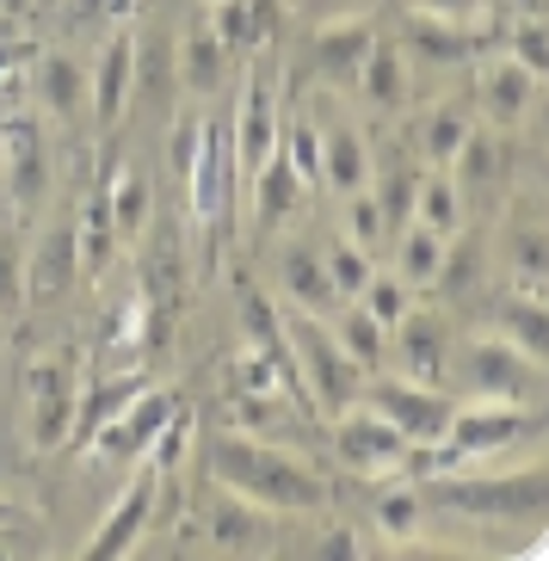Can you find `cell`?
<instances>
[{
    "instance_id": "6da1fadb",
    "label": "cell",
    "mask_w": 549,
    "mask_h": 561,
    "mask_svg": "<svg viewBox=\"0 0 549 561\" xmlns=\"http://www.w3.org/2000/svg\"><path fill=\"white\" fill-rule=\"evenodd\" d=\"M204 469L217 488L260 500L266 512H321L328 506V481L309 457H297L278 438H253V432H217L204 445Z\"/></svg>"
},
{
    "instance_id": "7a4b0ae2",
    "label": "cell",
    "mask_w": 549,
    "mask_h": 561,
    "mask_svg": "<svg viewBox=\"0 0 549 561\" xmlns=\"http://www.w3.org/2000/svg\"><path fill=\"white\" fill-rule=\"evenodd\" d=\"M537 432H544V420H537L531 408H513V401H482V408H464L450 413V426L438 445L414 450V469H464V462H488V457H506L513 445H537Z\"/></svg>"
},
{
    "instance_id": "3957f363",
    "label": "cell",
    "mask_w": 549,
    "mask_h": 561,
    "mask_svg": "<svg viewBox=\"0 0 549 561\" xmlns=\"http://www.w3.org/2000/svg\"><path fill=\"white\" fill-rule=\"evenodd\" d=\"M284 346H290V364H297V382H302V396H309V408L340 413V408L358 401L365 370H358V364L346 358V346L333 340L328 314L290 309V314H284Z\"/></svg>"
},
{
    "instance_id": "277c9868",
    "label": "cell",
    "mask_w": 549,
    "mask_h": 561,
    "mask_svg": "<svg viewBox=\"0 0 549 561\" xmlns=\"http://www.w3.org/2000/svg\"><path fill=\"white\" fill-rule=\"evenodd\" d=\"M426 500L464 512V518H482V525H513V518H531L537 525L549 506V481H544V462L500 469V476H469V481L426 476Z\"/></svg>"
},
{
    "instance_id": "5b68a950",
    "label": "cell",
    "mask_w": 549,
    "mask_h": 561,
    "mask_svg": "<svg viewBox=\"0 0 549 561\" xmlns=\"http://www.w3.org/2000/svg\"><path fill=\"white\" fill-rule=\"evenodd\" d=\"M450 364L464 370V382L482 401H513V408H525V401H537V389H544V364L525 358L518 346H506L500 333L450 346Z\"/></svg>"
},
{
    "instance_id": "8992f818",
    "label": "cell",
    "mask_w": 549,
    "mask_h": 561,
    "mask_svg": "<svg viewBox=\"0 0 549 561\" xmlns=\"http://www.w3.org/2000/svg\"><path fill=\"white\" fill-rule=\"evenodd\" d=\"M328 420H333V457L346 462L358 481H389V476L408 469V457H414V445L389 426L384 413H370L365 401H352V408L328 413Z\"/></svg>"
},
{
    "instance_id": "52a82bcc",
    "label": "cell",
    "mask_w": 549,
    "mask_h": 561,
    "mask_svg": "<svg viewBox=\"0 0 549 561\" xmlns=\"http://www.w3.org/2000/svg\"><path fill=\"white\" fill-rule=\"evenodd\" d=\"M358 401H365L370 413H384V420L414 450L438 445V438H445V426H450V413H457V401H450L445 389H426V382H408V377H377V370L365 377Z\"/></svg>"
},
{
    "instance_id": "ba28073f",
    "label": "cell",
    "mask_w": 549,
    "mask_h": 561,
    "mask_svg": "<svg viewBox=\"0 0 549 561\" xmlns=\"http://www.w3.org/2000/svg\"><path fill=\"white\" fill-rule=\"evenodd\" d=\"M204 537L222 556H272L278 549V512H266L260 500L210 481V494H204Z\"/></svg>"
},
{
    "instance_id": "9c48e42d",
    "label": "cell",
    "mask_w": 549,
    "mask_h": 561,
    "mask_svg": "<svg viewBox=\"0 0 549 561\" xmlns=\"http://www.w3.org/2000/svg\"><path fill=\"white\" fill-rule=\"evenodd\" d=\"M278 87L266 75H248L241 105L229 117V154H235V185H253V173L278 154Z\"/></svg>"
},
{
    "instance_id": "30bf717a",
    "label": "cell",
    "mask_w": 549,
    "mask_h": 561,
    "mask_svg": "<svg viewBox=\"0 0 549 561\" xmlns=\"http://www.w3.org/2000/svg\"><path fill=\"white\" fill-rule=\"evenodd\" d=\"M185 198L198 222H222L235 198V154H229V124L222 117H198V142H192V161H185Z\"/></svg>"
},
{
    "instance_id": "8fae6325",
    "label": "cell",
    "mask_w": 549,
    "mask_h": 561,
    "mask_svg": "<svg viewBox=\"0 0 549 561\" xmlns=\"http://www.w3.org/2000/svg\"><path fill=\"white\" fill-rule=\"evenodd\" d=\"M25 401H32V445L62 450L75 432V408H81V377L75 358H37L25 370Z\"/></svg>"
},
{
    "instance_id": "7c38bea8",
    "label": "cell",
    "mask_w": 549,
    "mask_h": 561,
    "mask_svg": "<svg viewBox=\"0 0 549 561\" xmlns=\"http://www.w3.org/2000/svg\"><path fill=\"white\" fill-rule=\"evenodd\" d=\"M0 180L13 192V210L32 216L50 192V154H44V130L37 117H0Z\"/></svg>"
},
{
    "instance_id": "4fadbf2b",
    "label": "cell",
    "mask_w": 549,
    "mask_h": 561,
    "mask_svg": "<svg viewBox=\"0 0 549 561\" xmlns=\"http://www.w3.org/2000/svg\"><path fill=\"white\" fill-rule=\"evenodd\" d=\"M155 488H161L155 469L124 481V494L105 506L100 530L87 537V561H112V556H136V549H142V530H149V518H155Z\"/></svg>"
},
{
    "instance_id": "5bb4252c",
    "label": "cell",
    "mask_w": 549,
    "mask_h": 561,
    "mask_svg": "<svg viewBox=\"0 0 549 561\" xmlns=\"http://www.w3.org/2000/svg\"><path fill=\"white\" fill-rule=\"evenodd\" d=\"M180 408V396L173 389H142V396L130 401L124 413H112L93 438H87V450L93 457H105V462H130V457H142V450L155 445V432L167 426V413Z\"/></svg>"
},
{
    "instance_id": "9a60e30c",
    "label": "cell",
    "mask_w": 549,
    "mask_h": 561,
    "mask_svg": "<svg viewBox=\"0 0 549 561\" xmlns=\"http://www.w3.org/2000/svg\"><path fill=\"white\" fill-rule=\"evenodd\" d=\"M389 346H396V364H401L408 382L445 389V377H450V328L438 321V314L401 309V321L389 328Z\"/></svg>"
},
{
    "instance_id": "2e32d148",
    "label": "cell",
    "mask_w": 549,
    "mask_h": 561,
    "mask_svg": "<svg viewBox=\"0 0 549 561\" xmlns=\"http://www.w3.org/2000/svg\"><path fill=\"white\" fill-rule=\"evenodd\" d=\"M370 44H377V25L370 13H333V19H316V44H309V62H316L321 81L333 87H352L358 68H365Z\"/></svg>"
},
{
    "instance_id": "e0dca14e",
    "label": "cell",
    "mask_w": 549,
    "mask_h": 561,
    "mask_svg": "<svg viewBox=\"0 0 549 561\" xmlns=\"http://www.w3.org/2000/svg\"><path fill=\"white\" fill-rule=\"evenodd\" d=\"M130 93H136V37L117 25V32L105 37L100 62L87 68V117H93L100 130H117V117H124Z\"/></svg>"
},
{
    "instance_id": "ac0fdd59",
    "label": "cell",
    "mask_w": 549,
    "mask_h": 561,
    "mask_svg": "<svg viewBox=\"0 0 549 561\" xmlns=\"http://www.w3.org/2000/svg\"><path fill=\"white\" fill-rule=\"evenodd\" d=\"M81 278V253H75V222H56V229L37 234V248L25 253V302L50 309L68 297V284Z\"/></svg>"
},
{
    "instance_id": "d6986e66",
    "label": "cell",
    "mask_w": 549,
    "mask_h": 561,
    "mask_svg": "<svg viewBox=\"0 0 549 561\" xmlns=\"http://www.w3.org/2000/svg\"><path fill=\"white\" fill-rule=\"evenodd\" d=\"M482 112L494 117L500 130H513V124H525V112L537 105V75H525V68L513 62V56H500V62L482 68Z\"/></svg>"
},
{
    "instance_id": "ffe728a7",
    "label": "cell",
    "mask_w": 549,
    "mask_h": 561,
    "mask_svg": "<svg viewBox=\"0 0 549 561\" xmlns=\"http://www.w3.org/2000/svg\"><path fill=\"white\" fill-rule=\"evenodd\" d=\"M370 142L358 136V124H328L321 130V180L340 192V198H352L358 185H370Z\"/></svg>"
},
{
    "instance_id": "44dd1931",
    "label": "cell",
    "mask_w": 549,
    "mask_h": 561,
    "mask_svg": "<svg viewBox=\"0 0 549 561\" xmlns=\"http://www.w3.org/2000/svg\"><path fill=\"white\" fill-rule=\"evenodd\" d=\"M222 68H229V50H222V37L210 32V19L204 25H185L180 32V87L192 93V100H210L222 87Z\"/></svg>"
},
{
    "instance_id": "7402d4cb",
    "label": "cell",
    "mask_w": 549,
    "mask_h": 561,
    "mask_svg": "<svg viewBox=\"0 0 549 561\" xmlns=\"http://www.w3.org/2000/svg\"><path fill=\"white\" fill-rule=\"evenodd\" d=\"M476 25H445V19H426L414 13V25H408V37H401V56H420V62L433 68H457L476 56Z\"/></svg>"
},
{
    "instance_id": "603a6c76",
    "label": "cell",
    "mask_w": 549,
    "mask_h": 561,
    "mask_svg": "<svg viewBox=\"0 0 549 561\" xmlns=\"http://www.w3.org/2000/svg\"><path fill=\"white\" fill-rule=\"evenodd\" d=\"M494 328H500V340L518 346L525 358H537V364L549 358V309H544V297H531V290H506L500 309H494Z\"/></svg>"
},
{
    "instance_id": "cb8c5ba5",
    "label": "cell",
    "mask_w": 549,
    "mask_h": 561,
    "mask_svg": "<svg viewBox=\"0 0 549 561\" xmlns=\"http://www.w3.org/2000/svg\"><path fill=\"white\" fill-rule=\"evenodd\" d=\"M278 278H284V297H290V309L333 314V302H340V290H333L321 253H309V248H284V253H278Z\"/></svg>"
},
{
    "instance_id": "d4e9b609",
    "label": "cell",
    "mask_w": 549,
    "mask_h": 561,
    "mask_svg": "<svg viewBox=\"0 0 549 561\" xmlns=\"http://www.w3.org/2000/svg\"><path fill=\"white\" fill-rule=\"evenodd\" d=\"M352 87H365V100L377 105V112H401L408 105V56H401L396 37H377L365 56V68H358V81Z\"/></svg>"
},
{
    "instance_id": "484cf974",
    "label": "cell",
    "mask_w": 549,
    "mask_h": 561,
    "mask_svg": "<svg viewBox=\"0 0 549 561\" xmlns=\"http://www.w3.org/2000/svg\"><path fill=\"white\" fill-rule=\"evenodd\" d=\"M142 389H149V377H142V370H124V377H100V389H87L81 408H75V432H68V445H87V438H93V432H100L105 420H112V413L130 408V401L142 396Z\"/></svg>"
},
{
    "instance_id": "4316f807",
    "label": "cell",
    "mask_w": 549,
    "mask_h": 561,
    "mask_svg": "<svg viewBox=\"0 0 549 561\" xmlns=\"http://www.w3.org/2000/svg\"><path fill=\"white\" fill-rule=\"evenodd\" d=\"M37 105L50 117H62V124L87 117V68L75 56H44L37 62Z\"/></svg>"
},
{
    "instance_id": "83f0119b",
    "label": "cell",
    "mask_w": 549,
    "mask_h": 561,
    "mask_svg": "<svg viewBox=\"0 0 549 561\" xmlns=\"http://www.w3.org/2000/svg\"><path fill=\"white\" fill-rule=\"evenodd\" d=\"M333 328V340H340V346H346V358L358 364V370H384V352H389V328L384 321H377V314L365 309V302H352L346 314H340V321H328Z\"/></svg>"
},
{
    "instance_id": "f1b7e54d",
    "label": "cell",
    "mask_w": 549,
    "mask_h": 561,
    "mask_svg": "<svg viewBox=\"0 0 549 561\" xmlns=\"http://www.w3.org/2000/svg\"><path fill=\"white\" fill-rule=\"evenodd\" d=\"M445 234H433L426 222H401V248H396V265H401V284H438V265H445Z\"/></svg>"
},
{
    "instance_id": "f546056e",
    "label": "cell",
    "mask_w": 549,
    "mask_h": 561,
    "mask_svg": "<svg viewBox=\"0 0 549 561\" xmlns=\"http://www.w3.org/2000/svg\"><path fill=\"white\" fill-rule=\"evenodd\" d=\"M302 198H309V192H302L297 173L284 167V154H272V161L253 173V204H260V222H266V229H278V222L297 210Z\"/></svg>"
},
{
    "instance_id": "4dcf8cb0",
    "label": "cell",
    "mask_w": 549,
    "mask_h": 561,
    "mask_svg": "<svg viewBox=\"0 0 549 561\" xmlns=\"http://www.w3.org/2000/svg\"><path fill=\"white\" fill-rule=\"evenodd\" d=\"M414 222H426L433 234H457L464 229V198H457V180L450 173H433V180L414 185Z\"/></svg>"
},
{
    "instance_id": "1f68e13d",
    "label": "cell",
    "mask_w": 549,
    "mask_h": 561,
    "mask_svg": "<svg viewBox=\"0 0 549 561\" xmlns=\"http://www.w3.org/2000/svg\"><path fill=\"white\" fill-rule=\"evenodd\" d=\"M414 185H420V173H414L408 161L370 167V198H377V210H384L389 229H401V222L414 216Z\"/></svg>"
},
{
    "instance_id": "d6a6232c",
    "label": "cell",
    "mask_w": 549,
    "mask_h": 561,
    "mask_svg": "<svg viewBox=\"0 0 549 561\" xmlns=\"http://www.w3.org/2000/svg\"><path fill=\"white\" fill-rule=\"evenodd\" d=\"M506 278H518L513 290L544 297V229H506Z\"/></svg>"
},
{
    "instance_id": "836d02e7",
    "label": "cell",
    "mask_w": 549,
    "mask_h": 561,
    "mask_svg": "<svg viewBox=\"0 0 549 561\" xmlns=\"http://www.w3.org/2000/svg\"><path fill=\"white\" fill-rule=\"evenodd\" d=\"M210 32L222 37V50H253L266 25H260L253 0H210Z\"/></svg>"
},
{
    "instance_id": "e575fe53",
    "label": "cell",
    "mask_w": 549,
    "mask_h": 561,
    "mask_svg": "<svg viewBox=\"0 0 549 561\" xmlns=\"http://www.w3.org/2000/svg\"><path fill=\"white\" fill-rule=\"evenodd\" d=\"M420 518H426V500H420L414 488H389V494L377 500V525H384L389 543H414Z\"/></svg>"
},
{
    "instance_id": "d590c367",
    "label": "cell",
    "mask_w": 549,
    "mask_h": 561,
    "mask_svg": "<svg viewBox=\"0 0 549 561\" xmlns=\"http://www.w3.org/2000/svg\"><path fill=\"white\" fill-rule=\"evenodd\" d=\"M25 309V241L19 229H0V321Z\"/></svg>"
},
{
    "instance_id": "8d00e7d4",
    "label": "cell",
    "mask_w": 549,
    "mask_h": 561,
    "mask_svg": "<svg viewBox=\"0 0 549 561\" xmlns=\"http://www.w3.org/2000/svg\"><path fill=\"white\" fill-rule=\"evenodd\" d=\"M469 130H476V124H469L464 105H438V112L426 117V154H433L438 167H450V161H457V149L469 142Z\"/></svg>"
},
{
    "instance_id": "74e56055",
    "label": "cell",
    "mask_w": 549,
    "mask_h": 561,
    "mask_svg": "<svg viewBox=\"0 0 549 561\" xmlns=\"http://www.w3.org/2000/svg\"><path fill=\"white\" fill-rule=\"evenodd\" d=\"M185 450H192V413H185V408H173V413H167V426L155 432V445L142 450V457H149V469H155V476H173V469L185 462Z\"/></svg>"
},
{
    "instance_id": "f35d334b",
    "label": "cell",
    "mask_w": 549,
    "mask_h": 561,
    "mask_svg": "<svg viewBox=\"0 0 549 561\" xmlns=\"http://www.w3.org/2000/svg\"><path fill=\"white\" fill-rule=\"evenodd\" d=\"M105 210H112V234H136L149 222V185L142 180H105Z\"/></svg>"
},
{
    "instance_id": "ab89813d",
    "label": "cell",
    "mask_w": 549,
    "mask_h": 561,
    "mask_svg": "<svg viewBox=\"0 0 549 561\" xmlns=\"http://www.w3.org/2000/svg\"><path fill=\"white\" fill-rule=\"evenodd\" d=\"M321 265H328V278H333V290H340V297H358V290H365L370 284V253L358 248V241H333L328 253H321Z\"/></svg>"
},
{
    "instance_id": "60d3db41",
    "label": "cell",
    "mask_w": 549,
    "mask_h": 561,
    "mask_svg": "<svg viewBox=\"0 0 549 561\" xmlns=\"http://www.w3.org/2000/svg\"><path fill=\"white\" fill-rule=\"evenodd\" d=\"M506 56H513L518 68H525V75H537V81H544L549 75V37H544V13H525L513 25V32H506Z\"/></svg>"
},
{
    "instance_id": "b9f144b4",
    "label": "cell",
    "mask_w": 549,
    "mask_h": 561,
    "mask_svg": "<svg viewBox=\"0 0 549 561\" xmlns=\"http://www.w3.org/2000/svg\"><path fill=\"white\" fill-rule=\"evenodd\" d=\"M384 234H389L384 210H377V198H370V185H358V192L346 198V241H358V248L370 253Z\"/></svg>"
},
{
    "instance_id": "7bdbcfd3",
    "label": "cell",
    "mask_w": 549,
    "mask_h": 561,
    "mask_svg": "<svg viewBox=\"0 0 549 561\" xmlns=\"http://www.w3.org/2000/svg\"><path fill=\"white\" fill-rule=\"evenodd\" d=\"M352 302H365V309L377 314L384 328H396L401 309H408V284H401V278H377V272H370V284H365V290H358Z\"/></svg>"
},
{
    "instance_id": "ee69618b",
    "label": "cell",
    "mask_w": 549,
    "mask_h": 561,
    "mask_svg": "<svg viewBox=\"0 0 549 561\" xmlns=\"http://www.w3.org/2000/svg\"><path fill=\"white\" fill-rule=\"evenodd\" d=\"M408 7L426 19H445V25H476V32L488 25V0H408Z\"/></svg>"
},
{
    "instance_id": "f6af8a7d",
    "label": "cell",
    "mask_w": 549,
    "mask_h": 561,
    "mask_svg": "<svg viewBox=\"0 0 549 561\" xmlns=\"http://www.w3.org/2000/svg\"><path fill=\"white\" fill-rule=\"evenodd\" d=\"M25 56H32V37L19 32V25H7V19H0V81H7V75H13Z\"/></svg>"
},
{
    "instance_id": "bcb514c9",
    "label": "cell",
    "mask_w": 549,
    "mask_h": 561,
    "mask_svg": "<svg viewBox=\"0 0 549 561\" xmlns=\"http://www.w3.org/2000/svg\"><path fill=\"white\" fill-rule=\"evenodd\" d=\"M309 19H333V13H365L370 0H297Z\"/></svg>"
},
{
    "instance_id": "7dc6e473",
    "label": "cell",
    "mask_w": 549,
    "mask_h": 561,
    "mask_svg": "<svg viewBox=\"0 0 549 561\" xmlns=\"http://www.w3.org/2000/svg\"><path fill=\"white\" fill-rule=\"evenodd\" d=\"M192 142H198V117H185L180 136H173V173H185V161H192Z\"/></svg>"
},
{
    "instance_id": "c3c4849f",
    "label": "cell",
    "mask_w": 549,
    "mask_h": 561,
    "mask_svg": "<svg viewBox=\"0 0 549 561\" xmlns=\"http://www.w3.org/2000/svg\"><path fill=\"white\" fill-rule=\"evenodd\" d=\"M316 556H358V537H346V530H333L328 543H316Z\"/></svg>"
},
{
    "instance_id": "681fc988",
    "label": "cell",
    "mask_w": 549,
    "mask_h": 561,
    "mask_svg": "<svg viewBox=\"0 0 549 561\" xmlns=\"http://www.w3.org/2000/svg\"><path fill=\"white\" fill-rule=\"evenodd\" d=\"M253 7H260V25H272V13H278L284 0H253Z\"/></svg>"
},
{
    "instance_id": "f907efd6",
    "label": "cell",
    "mask_w": 549,
    "mask_h": 561,
    "mask_svg": "<svg viewBox=\"0 0 549 561\" xmlns=\"http://www.w3.org/2000/svg\"><path fill=\"white\" fill-rule=\"evenodd\" d=\"M518 13H544V0H513Z\"/></svg>"
},
{
    "instance_id": "816d5d0a",
    "label": "cell",
    "mask_w": 549,
    "mask_h": 561,
    "mask_svg": "<svg viewBox=\"0 0 549 561\" xmlns=\"http://www.w3.org/2000/svg\"><path fill=\"white\" fill-rule=\"evenodd\" d=\"M37 7H62V0H37Z\"/></svg>"
},
{
    "instance_id": "f5cc1de1",
    "label": "cell",
    "mask_w": 549,
    "mask_h": 561,
    "mask_svg": "<svg viewBox=\"0 0 549 561\" xmlns=\"http://www.w3.org/2000/svg\"><path fill=\"white\" fill-rule=\"evenodd\" d=\"M204 7H210V0H204Z\"/></svg>"
}]
</instances>
